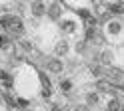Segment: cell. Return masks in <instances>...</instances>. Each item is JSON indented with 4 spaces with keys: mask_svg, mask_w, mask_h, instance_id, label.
Segmentation results:
<instances>
[{
    "mask_svg": "<svg viewBox=\"0 0 124 111\" xmlns=\"http://www.w3.org/2000/svg\"><path fill=\"white\" fill-rule=\"evenodd\" d=\"M46 69L52 71V74H62V71H64V63H62L60 58H50L46 62Z\"/></svg>",
    "mask_w": 124,
    "mask_h": 111,
    "instance_id": "1",
    "label": "cell"
},
{
    "mask_svg": "<svg viewBox=\"0 0 124 111\" xmlns=\"http://www.w3.org/2000/svg\"><path fill=\"white\" fill-rule=\"evenodd\" d=\"M8 30L12 32V34H16V36H22L26 28H24V22H22L18 16H14V18H12V22H10V28H8Z\"/></svg>",
    "mask_w": 124,
    "mask_h": 111,
    "instance_id": "2",
    "label": "cell"
},
{
    "mask_svg": "<svg viewBox=\"0 0 124 111\" xmlns=\"http://www.w3.org/2000/svg\"><path fill=\"white\" fill-rule=\"evenodd\" d=\"M30 12H32L34 18H40V16L46 14V4L44 2H32L30 4Z\"/></svg>",
    "mask_w": 124,
    "mask_h": 111,
    "instance_id": "3",
    "label": "cell"
},
{
    "mask_svg": "<svg viewBox=\"0 0 124 111\" xmlns=\"http://www.w3.org/2000/svg\"><path fill=\"white\" fill-rule=\"evenodd\" d=\"M68 50H70V46H68L66 40H58V44L54 46V52H56L58 58H60V56H66V54H68Z\"/></svg>",
    "mask_w": 124,
    "mask_h": 111,
    "instance_id": "4",
    "label": "cell"
},
{
    "mask_svg": "<svg viewBox=\"0 0 124 111\" xmlns=\"http://www.w3.org/2000/svg\"><path fill=\"white\" fill-rule=\"evenodd\" d=\"M98 101H100V93L98 91H90L86 93V105H98Z\"/></svg>",
    "mask_w": 124,
    "mask_h": 111,
    "instance_id": "5",
    "label": "cell"
},
{
    "mask_svg": "<svg viewBox=\"0 0 124 111\" xmlns=\"http://www.w3.org/2000/svg\"><path fill=\"white\" fill-rule=\"evenodd\" d=\"M122 30V24L120 22H116V20H112V22H108V28H106V32L108 34H112V36H116L118 32Z\"/></svg>",
    "mask_w": 124,
    "mask_h": 111,
    "instance_id": "6",
    "label": "cell"
},
{
    "mask_svg": "<svg viewBox=\"0 0 124 111\" xmlns=\"http://www.w3.org/2000/svg\"><path fill=\"white\" fill-rule=\"evenodd\" d=\"M106 8H108V12H112V14H120V12H124V2H110Z\"/></svg>",
    "mask_w": 124,
    "mask_h": 111,
    "instance_id": "7",
    "label": "cell"
},
{
    "mask_svg": "<svg viewBox=\"0 0 124 111\" xmlns=\"http://www.w3.org/2000/svg\"><path fill=\"white\" fill-rule=\"evenodd\" d=\"M112 56H114V54H112L110 50H104L102 54H100V62H102L104 66H110V63H112V60H114Z\"/></svg>",
    "mask_w": 124,
    "mask_h": 111,
    "instance_id": "8",
    "label": "cell"
},
{
    "mask_svg": "<svg viewBox=\"0 0 124 111\" xmlns=\"http://www.w3.org/2000/svg\"><path fill=\"white\" fill-rule=\"evenodd\" d=\"M10 48H12V44H10V38H8V36H4V34H0V50L8 52Z\"/></svg>",
    "mask_w": 124,
    "mask_h": 111,
    "instance_id": "9",
    "label": "cell"
},
{
    "mask_svg": "<svg viewBox=\"0 0 124 111\" xmlns=\"http://www.w3.org/2000/svg\"><path fill=\"white\" fill-rule=\"evenodd\" d=\"M12 18H14L12 14H4L2 18H0V26H2L4 30H8V28H10V22H12Z\"/></svg>",
    "mask_w": 124,
    "mask_h": 111,
    "instance_id": "10",
    "label": "cell"
},
{
    "mask_svg": "<svg viewBox=\"0 0 124 111\" xmlns=\"http://www.w3.org/2000/svg\"><path fill=\"white\" fill-rule=\"evenodd\" d=\"M0 79L4 81L6 87H10V85H12V75H10V74H6L4 69H0Z\"/></svg>",
    "mask_w": 124,
    "mask_h": 111,
    "instance_id": "11",
    "label": "cell"
},
{
    "mask_svg": "<svg viewBox=\"0 0 124 111\" xmlns=\"http://www.w3.org/2000/svg\"><path fill=\"white\" fill-rule=\"evenodd\" d=\"M48 14H50V18H52V20H56L58 16H60V4L54 2V4L50 6V12H48Z\"/></svg>",
    "mask_w": 124,
    "mask_h": 111,
    "instance_id": "12",
    "label": "cell"
},
{
    "mask_svg": "<svg viewBox=\"0 0 124 111\" xmlns=\"http://www.w3.org/2000/svg\"><path fill=\"white\" fill-rule=\"evenodd\" d=\"M70 89H72V79H62V81H60V91L68 93Z\"/></svg>",
    "mask_w": 124,
    "mask_h": 111,
    "instance_id": "13",
    "label": "cell"
},
{
    "mask_svg": "<svg viewBox=\"0 0 124 111\" xmlns=\"http://www.w3.org/2000/svg\"><path fill=\"white\" fill-rule=\"evenodd\" d=\"M96 87H98V93H104V91H110V83H108V81H104V79H100V81L96 83Z\"/></svg>",
    "mask_w": 124,
    "mask_h": 111,
    "instance_id": "14",
    "label": "cell"
},
{
    "mask_svg": "<svg viewBox=\"0 0 124 111\" xmlns=\"http://www.w3.org/2000/svg\"><path fill=\"white\" fill-rule=\"evenodd\" d=\"M90 74L94 75V77H100V75L104 74V68H102V66H98V63H94V66L90 68Z\"/></svg>",
    "mask_w": 124,
    "mask_h": 111,
    "instance_id": "15",
    "label": "cell"
},
{
    "mask_svg": "<svg viewBox=\"0 0 124 111\" xmlns=\"http://www.w3.org/2000/svg\"><path fill=\"white\" fill-rule=\"evenodd\" d=\"M120 107H122V103L118 99H110L108 101V111H120Z\"/></svg>",
    "mask_w": 124,
    "mask_h": 111,
    "instance_id": "16",
    "label": "cell"
},
{
    "mask_svg": "<svg viewBox=\"0 0 124 111\" xmlns=\"http://www.w3.org/2000/svg\"><path fill=\"white\" fill-rule=\"evenodd\" d=\"M62 30H64V32H74L76 26H72L70 20H64V22H62Z\"/></svg>",
    "mask_w": 124,
    "mask_h": 111,
    "instance_id": "17",
    "label": "cell"
},
{
    "mask_svg": "<svg viewBox=\"0 0 124 111\" xmlns=\"http://www.w3.org/2000/svg\"><path fill=\"white\" fill-rule=\"evenodd\" d=\"M20 48H22V50H26V52H30V50H32L30 42H26V40H20Z\"/></svg>",
    "mask_w": 124,
    "mask_h": 111,
    "instance_id": "18",
    "label": "cell"
},
{
    "mask_svg": "<svg viewBox=\"0 0 124 111\" xmlns=\"http://www.w3.org/2000/svg\"><path fill=\"white\" fill-rule=\"evenodd\" d=\"M28 103H30L28 99H18V105H20L22 109H26V107H28Z\"/></svg>",
    "mask_w": 124,
    "mask_h": 111,
    "instance_id": "19",
    "label": "cell"
},
{
    "mask_svg": "<svg viewBox=\"0 0 124 111\" xmlns=\"http://www.w3.org/2000/svg\"><path fill=\"white\" fill-rule=\"evenodd\" d=\"M74 111H88V105L84 103V105H78V107H74Z\"/></svg>",
    "mask_w": 124,
    "mask_h": 111,
    "instance_id": "20",
    "label": "cell"
},
{
    "mask_svg": "<svg viewBox=\"0 0 124 111\" xmlns=\"http://www.w3.org/2000/svg\"><path fill=\"white\" fill-rule=\"evenodd\" d=\"M80 16H82V18H86V20H88V10H80ZM88 22H90V20H88ZM88 22H86V24H88Z\"/></svg>",
    "mask_w": 124,
    "mask_h": 111,
    "instance_id": "21",
    "label": "cell"
},
{
    "mask_svg": "<svg viewBox=\"0 0 124 111\" xmlns=\"http://www.w3.org/2000/svg\"><path fill=\"white\" fill-rule=\"evenodd\" d=\"M50 111H64V109H62V107H58V105H54V107H52Z\"/></svg>",
    "mask_w": 124,
    "mask_h": 111,
    "instance_id": "22",
    "label": "cell"
},
{
    "mask_svg": "<svg viewBox=\"0 0 124 111\" xmlns=\"http://www.w3.org/2000/svg\"><path fill=\"white\" fill-rule=\"evenodd\" d=\"M120 111H124V103H122V107H120Z\"/></svg>",
    "mask_w": 124,
    "mask_h": 111,
    "instance_id": "23",
    "label": "cell"
}]
</instances>
